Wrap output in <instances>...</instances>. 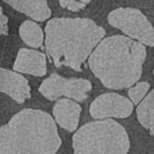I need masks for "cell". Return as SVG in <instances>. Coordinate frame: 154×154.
Returning <instances> with one entry per match:
<instances>
[{
	"label": "cell",
	"instance_id": "1",
	"mask_svg": "<svg viewBox=\"0 0 154 154\" xmlns=\"http://www.w3.org/2000/svg\"><path fill=\"white\" fill-rule=\"evenodd\" d=\"M105 34V29L89 18H51L45 26V51L57 67L81 72Z\"/></svg>",
	"mask_w": 154,
	"mask_h": 154
},
{
	"label": "cell",
	"instance_id": "2",
	"mask_svg": "<svg viewBox=\"0 0 154 154\" xmlns=\"http://www.w3.org/2000/svg\"><path fill=\"white\" fill-rule=\"evenodd\" d=\"M147 51L143 43L125 35L105 37L88 58L94 76L108 89L131 88L142 76Z\"/></svg>",
	"mask_w": 154,
	"mask_h": 154
},
{
	"label": "cell",
	"instance_id": "3",
	"mask_svg": "<svg viewBox=\"0 0 154 154\" xmlns=\"http://www.w3.org/2000/svg\"><path fill=\"white\" fill-rule=\"evenodd\" d=\"M61 146L54 118L24 108L0 126V154H55Z\"/></svg>",
	"mask_w": 154,
	"mask_h": 154
},
{
	"label": "cell",
	"instance_id": "4",
	"mask_svg": "<svg viewBox=\"0 0 154 154\" xmlns=\"http://www.w3.org/2000/svg\"><path fill=\"white\" fill-rule=\"evenodd\" d=\"M73 154H128L130 140L116 120L96 119L85 123L72 135Z\"/></svg>",
	"mask_w": 154,
	"mask_h": 154
},
{
	"label": "cell",
	"instance_id": "5",
	"mask_svg": "<svg viewBox=\"0 0 154 154\" xmlns=\"http://www.w3.org/2000/svg\"><path fill=\"white\" fill-rule=\"evenodd\" d=\"M107 20L113 28L125 34V36L144 46H154V26L140 10L132 7L116 8L109 12Z\"/></svg>",
	"mask_w": 154,
	"mask_h": 154
},
{
	"label": "cell",
	"instance_id": "6",
	"mask_svg": "<svg viewBox=\"0 0 154 154\" xmlns=\"http://www.w3.org/2000/svg\"><path fill=\"white\" fill-rule=\"evenodd\" d=\"M93 89L91 82L85 78H65L58 73L49 75L38 87V91L49 101H57L61 96L83 102Z\"/></svg>",
	"mask_w": 154,
	"mask_h": 154
},
{
	"label": "cell",
	"instance_id": "7",
	"mask_svg": "<svg viewBox=\"0 0 154 154\" xmlns=\"http://www.w3.org/2000/svg\"><path fill=\"white\" fill-rule=\"evenodd\" d=\"M132 111V101L117 93H105L99 95L89 107V113L95 119L128 118Z\"/></svg>",
	"mask_w": 154,
	"mask_h": 154
},
{
	"label": "cell",
	"instance_id": "8",
	"mask_svg": "<svg viewBox=\"0 0 154 154\" xmlns=\"http://www.w3.org/2000/svg\"><path fill=\"white\" fill-rule=\"evenodd\" d=\"M0 91L18 103H23L31 97L29 81L22 73L4 67H0Z\"/></svg>",
	"mask_w": 154,
	"mask_h": 154
},
{
	"label": "cell",
	"instance_id": "9",
	"mask_svg": "<svg viewBox=\"0 0 154 154\" xmlns=\"http://www.w3.org/2000/svg\"><path fill=\"white\" fill-rule=\"evenodd\" d=\"M13 70L19 73H28L35 77H42L47 73L46 54L29 48H20L13 63Z\"/></svg>",
	"mask_w": 154,
	"mask_h": 154
},
{
	"label": "cell",
	"instance_id": "10",
	"mask_svg": "<svg viewBox=\"0 0 154 154\" xmlns=\"http://www.w3.org/2000/svg\"><path fill=\"white\" fill-rule=\"evenodd\" d=\"M81 112H82V107L79 106V102L67 97L57 100L52 109L53 118L57 125L70 132L77 130Z\"/></svg>",
	"mask_w": 154,
	"mask_h": 154
},
{
	"label": "cell",
	"instance_id": "11",
	"mask_svg": "<svg viewBox=\"0 0 154 154\" xmlns=\"http://www.w3.org/2000/svg\"><path fill=\"white\" fill-rule=\"evenodd\" d=\"M13 10L23 13L35 22H45L51 19L52 11L47 0H1Z\"/></svg>",
	"mask_w": 154,
	"mask_h": 154
},
{
	"label": "cell",
	"instance_id": "12",
	"mask_svg": "<svg viewBox=\"0 0 154 154\" xmlns=\"http://www.w3.org/2000/svg\"><path fill=\"white\" fill-rule=\"evenodd\" d=\"M18 32L22 41L31 48H41L45 45V32L38 23L32 19L24 20Z\"/></svg>",
	"mask_w": 154,
	"mask_h": 154
},
{
	"label": "cell",
	"instance_id": "13",
	"mask_svg": "<svg viewBox=\"0 0 154 154\" xmlns=\"http://www.w3.org/2000/svg\"><path fill=\"white\" fill-rule=\"evenodd\" d=\"M136 113L140 124L154 137V89L138 103Z\"/></svg>",
	"mask_w": 154,
	"mask_h": 154
},
{
	"label": "cell",
	"instance_id": "14",
	"mask_svg": "<svg viewBox=\"0 0 154 154\" xmlns=\"http://www.w3.org/2000/svg\"><path fill=\"white\" fill-rule=\"evenodd\" d=\"M149 87L150 85H149L148 82H140V83L132 85L131 88H129L128 95H129V97H130V100L132 101L134 105H138L147 96Z\"/></svg>",
	"mask_w": 154,
	"mask_h": 154
},
{
	"label": "cell",
	"instance_id": "15",
	"mask_svg": "<svg viewBox=\"0 0 154 154\" xmlns=\"http://www.w3.org/2000/svg\"><path fill=\"white\" fill-rule=\"evenodd\" d=\"M58 1H59V5L63 8H66V10L72 11V12L81 11V10H83L85 7V5L79 2L78 0H58Z\"/></svg>",
	"mask_w": 154,
	"mask_h": 154
},
{
	"label": "cell",
	"instance_id": "16",
	"mask_svg": "<svg viewBox=\"0 0 154 154\" xmlns=\"http://www.w3.org/2000/svg\"><path fill=\"white\" fill-rule=\"evenodd\" d=\"M8 34V17L4 13L2 7L0 6V36Z\"/></svg>",
	"mask_w": 154,
	"mask_h": 154
},
{
	"label": "cell",
	"instance_id": "17",
	"mask_svg": "<svg viewBox=\"0 0 154 154\" xmlns=\"http://www.w3.org/2000/svg\"><path fill=\"white\" fill-rule=\"evenodd\" d=\"M79 2H82V4H84V5H87V4H89L91 0H78Z\"/></svg>",
	"mask_w": 154,
	"mask_h": 154
},
{
	"label": "cell",
	"instance_id": "18",
	"mask_svg": "<svg viewBox=\"0 0 154 154\" xmlns=\"http://www.w3.org/2000/svg\"><path fill=\"white\" fill-rule=\"evenodd\" d=\"M153 75H154V70H153Z\"/></svg>",
	"mask_w": 154,
	"mask_h": 154
}]
</instances>
